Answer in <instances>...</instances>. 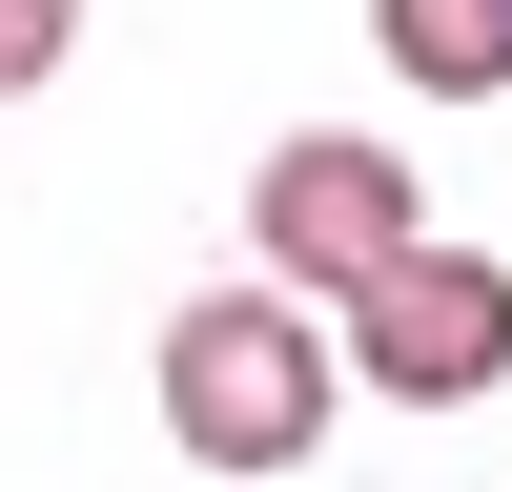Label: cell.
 <instances>
[{
	"mask_svg": "<svg viewBox=\"0 0 512 492\" xmlns=\"http://www.w3.org/2000/svg\"><path fill=\"white\" fill-rule=\"evenodd\" d=\"M164 431H185L205 472H287V451L328 431L308 287H205V308H164Z\"/></svg>",
	"mask_w": 512,
	"mask_h": 492,
	"instance_id": "cell-1",
	"label": "cell"
},
{
	"mask_svg": "<svg viewBox=\"0 0 512 492\" xmlns=\"http://www.w3.org/2000/svg\"><path fill=\"white\" fill-rule=\"evenodd\" d=\"M328 308H349V390H390V410L512 390V267H492V246H431V226H410V246H369Z\"/></svg>",
	"mask_w": 512,
	"mask_h": 492,
	"instance_id": "cell-2",
	"label": "cell"
},
{
	"mask_svg": "<svg viewBox=\"0 0 512 492\" xmlns=\"http://www.w3.org/2000/svg\"><path fill=\"white\" fill-rule=\"evenodd\" d=\"M431 205H410L390 144H349V123H308V144H267V185H246V246H267V287H349L369 246H410Z\"/></svg>",
	"mask_w": 512,
	"mask_h": 492,
	"instance_id": "cell-3",
	"label": "cell"
},
{
	"mask_svg": "<svg viewBox=\"0 0 512 492\" xmlns=\"http://www.w3.org/2000/svg\"><path fill=\"white\" fill-rule=\"evenodd\" d=\"M369 41H390L431 103H492L512 82V0H369Z\"/></svg>",
	"mask_w": 512,
	"mask_h": 492,
	"instance_id": "cell-4",
	"label": "cell"
},
{
	"mask_svg": "<svg viewBox=\"0 0 512 492\" xmlns=\"http://www.w3.org/2000/svg\"><path fill=\"white\" fill-rule=\"evenodd\" d=\"M62 41H82V0H0V103H21V82H62Z\"/></svg>",
	"mask_w": 512,
	"mask_h": 492,
	"instance_id": "cell-5",
	"label": "cell"
}]
</instances>
